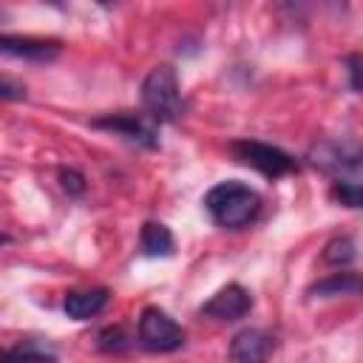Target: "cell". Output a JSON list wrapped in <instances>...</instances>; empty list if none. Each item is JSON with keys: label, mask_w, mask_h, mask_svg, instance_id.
Listing matches in <instances>:
<instances>
[{"label": "cell", "mask_w": 363, "mask_h": 363, "mask_svg": "<svg viewBox=\"0 0 363 363\" xmlns=\"http://www.w3.org/2000/svg\"><path fill=\"white\" fill-rule=\"evenodd\" d=\"M204 207L224 230H241L261 213V196L244 182H218L207 190Z\"/></svg>", "instance_id": "6da1fadb"}, {"label": "cell", "mask_w": 363, "mask_h": 363, "mask_svg": "<svg viewBox=\"0 0 363 363\" xmlns=\"http://www.w3.org/2000/svg\"><path fill=\"white\" fill-rule=\"evenodd\" d=\"M142 105L147 108L150 119L173 122L182 113V94L179 79L170 65H156L142 82Z\"/></svg>", "instance_id": "7a4b0ae2"}, {"label": "cell", "mask_w": 363, "mask_h": 363, "mask_svg": "<svg viewBox=\"0 0 363 363\" xmlns=\"http://www.w3.org/2000/svg\"><path fill=\"white\" fill-rule=\"evenodd\" d=\"M312 164L337 179H360L363 176V142L354 139H323L309 150Z\"/></svg>", "instance_id": "3957f363"}, {"label": "cell", "mask_w": 363, "mask_h": 363, "mask_svg": "<svg viewBox=\"0 0 363 363\" xmlns=\"http://www.w3.org/2000/svg\"><path fill=\"white\" fill-rule=\"evenodd\" d=\"M230 150H233V156H235L241 164L258 170V173L267 176V179H281V176H286V173L295 170V159H292L289 153H284L281 147L267 145V142L235 139V142L230 145Z\"/></svg>", "instance_id": "277c9868"}, {"label": "cell", "mask_w": 363, "mask_h": 363, "mask_svg": "<svg viewBox=\"0 0 363 363\" xmlns=\"http://www.w3.org/2000/svg\"><path fill=\"white\" fill-rule=\"evenodd\" d=\"M139 343L150 352H176L184 346V332L167 312L147 306L139 315Z\"/></svg>", "instance_id": "5b68a950"}, {"label": "cell", "mask_w": 363, "mask_h": 363, "mask_svg": "<svg viewBox=\"0 0 363 363\" xmlns=\"http://www.w3.org/2000/svg\"><path fill=\"white\" fill-rule=\"evenodd\" d=\"M250 309H252V295L241 284H227L201 306V315L213 320H238Z\"/></svg>", "instance_id": "8992f818"}, {"label": "cell", "mask_w": 363, "mask_h": 363, "mask_svg": "<svg viewBox=\"0 0 363 363\" xmlns=\"http://www.w3.org/2000/svg\"><path fill=\"white\" fill-rule=\"evenodd\" d=\"M275 352V337L264 329H241L230 343L233 363H267Z\"/></svg>", "instance_id": "52a82bcc"}, {"label": "cell", "mask_w": 363, "mask_h": 363, "mask_svg": "<svg viewBox=\"0 0 363 363\" xmlns=\"http://www.w3.org/2000/svg\"><path fill=\"white\" fill-rule=\"evenodd\" d=\"M0 48L9 57H20V60H31V62H51L60 57L62 45L57 40H40V37H11L3 34L0 37Z\"/></svg>", "instance_id": "ba28073f"}, {"label": "cell", "mask_w": 363, "mask_h": 363, "mask_svg": "<svg viewBox=\"0 0 363 363\" xmlns=\"http://www.w3.org/2000/svg\"><path fill=\"white\" fill-rule=\"evenodd\" d=\"M94 128H105L111 133H119L130 142H139L145 147H156V130L150 122H145L142 116H133V113H113V116H102V119H94Z\"/></svg>", "instance_id": "9c48e42d"}, {"label": "cell", "mask_w": 363, "mask_h": 363, "mask_svg": "<svg viewBox=\"0 0 363 363\" xmlns=\"http://www.w3.org/2000/svg\"><path fill=\"white\" fill-rule=\"evenodd\" d=\"M108 303V289L105 286H94V289H74L65 295L62 309L68 318L74 320H88L94 315H99Z\"/></svg>", "instance_id": "30bf717a"}, {"label": "cell", "mask_w": 363, "mask_h": 363, "mask_svg": "<svg viewBox=\"0 0 363 363\" xmlns=\"http://www.w3.org/2000/svg\"><path fill=\"white\" fill-rule=\"evenodd\" d=\"M309 295L315 298H340V295H363V275L357 272H335L323 281H318Z\"/></svg>", "instance_id": "8fae6325"}, {"label": "cell", "mask_w": 363, "mask_h": 363, "mask_svg": "<svg viewBox=\"0 0 363 363\" xmlns=\"http://www.w3.org/2000/svg\"><path fill=\"white\" fill-rule=\"evenodd\" d=\"M139 247L145 255H173V235L164 224H156V221H147L142 224V235H139Z\"/></svg>", "instance_id": "7c38bea8"}, {"label": "cell", "mask_w": 363, "mask_h": 363, "mask_svg": "<svg viewBox=\"0 0 363 363\" xmlns=\"http://www.w3.org/2000/svg\"><path fill=\"white\" fill-rule=\"evenodd\" d=\"M54 360H57L54 352L43 349V346H37L31 340H23V343L11 346L6 352V357H3V363H54Z\"/></svg>", "instance_id": "4fadbf2b"}, {"label": "cell", "mask_w": 363, "mask_h": 363, "mask_svg": "<svg viewBox=\"0 0 363 363\" xmlns=\"http://www.w3.org/2000/svg\"><path fill=\"white\" fill-rule=\"evenodd\" d=\"M354 241L349 235H340V238H332L323 250V261L332 264V267H340V264H349L354 258Z\"/></svg>", "instance_id": "5bb4252c"}, {"label": "cell", "mask_w": 363, "mask_h": 363, "mask_svg": "<svg viewBox=\"0 0 363 363\" xmlns=\"http://www.w3.org/2000/svg\"><path fill=\"white\" fill-rule=\"evenodd\" d=\"M332 199L343 207L363 210V182H337L332 187Z\"/></svg>", "instance_id": "9a60e30c"}, {"label": "cell", "mask_w": 363, "mask_h": 363, "mask_svg": "<svg viewBox=\"0 0 363 363\" xmlns=\"http://www.w3.org/2000/svg\"><path fill=\"white\" fill-rule=\"evenodd\" d=\"M346 74H349L352 91L363 94V54H349L346 57Z\"/></svg>", "instance_id": "2e32d148"}, {"label": "cell", "mask_w": 363, "mask_h": 363, "mask_svg": "<svg viewBox=\"0 0 363 363\" xmlns=\"http://www.w3.org/2000/svg\"><path fill=\"white\" fill-rule=\"evenodd\" d=\"M60 184H62V190H68L74 196H79L85 190V179L77 170H60Z\"/></svg>", "instance_id": "e0dca14e"}, {"label": "cell", "mask_w": 363, "mask_h": 363, "mask_svg": "<svg viewBox=\"0 0 363 363\" xmlns=\"http://www.w3.org/2000/svg\"><path fill=\"white\" fill-rule=\"evenodd\" d=\"M99 349H105V352H119V349H125V335H122V329H105L102 335H99Z\"/></svg>", "instance_id": "ac0fdd59"}, {"label": "cell", "mask_w": 363, "mask_h": 363, "mask_svg": "<svg viewBox=\"0 0 363 363\" xmlns=\"http://www.w3.org/2000/svg\"><path fill=\"white\" fill-rule=\"evenodd\" d=\"M0 94H3V99H17V96H23V88H14L9 79H3L0 82Z\"/></svg>", "instance_id": "d6986e66"}]
</instances>
